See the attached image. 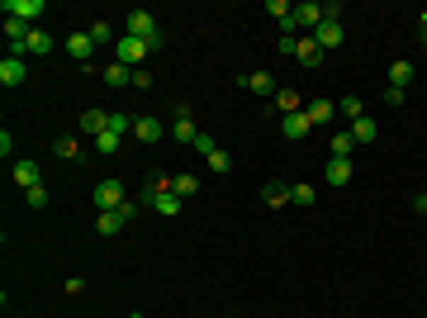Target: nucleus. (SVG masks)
Wrapping results in <instances>:
<instances>
[{"label":"nucleus","instance_id":"f257e3e1","mask_svg":"<svg viewBox=\"0 0 427 318\" xmlns=\"http://www.w3.org/2000/svg\"><path fill=\"white\" fill-rule=\"evenodd\" d=\"M142 205H147V209H157L161 219H176L186 200L176 195L171 176H161V171H147V181H142Z\"/></svg>","mask_w":427,"mask_h":318},{"label":"nucleus","instance_id":"f03ea898","mask_svg":"<svg viewBox=\"0 0 427 318\" xmlns=\"http://www.w3.org/2000/svg\"><path fill=\"white\" fill-rule=\"evenodd\" d=\"M124 33L147 38V43H152V52L161 48V24H157V15H147V10H128V15H124Z\"/></svg>","mask_w":427,"mask_h":318},{"label":"nucleus","instance_id":"7ed1b4c3","mask_svg":"<svg viewBox=\"0 0 427 318\" xmlns=\"http://www.w3.org/2000/svg\"><path fill=\"white\" fill-rule=\"evenodd\" d=\"M152 57V43L147 38H133V33H119V43H114V62H124V67H133L138 72L142 62Z\"/></svg>","mask_w":427,"mask_h":318},{"label":"nucleus","instance_id":"20e7f679","mask_svg":"<svg viewBox=\"0 0 427 318\" xmlns=\"http://www.w3.org/2000/svg\"><path fill=\"white\" fill-rule=\"evenodd\" d=\"M171 138L176 143H195V138H200V128H195V119H190V105L186 100H181V105H176V124H171Z\"/></svg>","mask_w":427,"mask_h":318},{"label":"nucleus","instance_id":"39448f33","mask_svg":"<svg viewBox=\"0 0 427 318\" xmlns=\"http://www.w3.org/2000/svg\"><path fill=\"white\" fill-rule=\"evenodd\" d=\"M43 10H47L43 0H5V19H24L29 29H33V19L43 15Z\"/></svg>","mask_w":427,"mask_h":318},{"label":"nucleus","instance_id":"423d86ee","mask_svg":"<svg viewBox=\"0 0 427 318\" xmlns=\"http://www.w3.org/2000/svg\"><path fill=\"white\" fill-rule=\"evenodd\" d=\"M95 205H100V209L128 205V200H124V181H100V186H95Z\"/></svg>","mask_w":427,"mask_h":318},{"label":"nucleus","instance_id":"0eeeda50","mask_svg":"<svg viewBox=\"0 0 427 318\" xmlns=\"http://www.w3.org/2000/svg\"><path fill=\"white\" fill-rule=\"evenodd\" d=\"M91 52H95V38L91 33H67V57H76L81 67H91Z\"/></svg>","mask_w":427,"mask_h":318},{"label":"nucleus","instance_id":"6e6552de","mask_svg":"<svg viewBox=\"0 0 427 318\" xmlns=\"http://www.w3.org/2000/svg\"><path fill=\"white\" fill-rule=\"evenodd\" d=\"M342 38H347V33H342V19H323V24L314 29V43H318L323 52H328V48H337Z\"/></svg>","mask_w":427,"mask_h":318},{"label":"nucleus","instance_id":"1a4fd4ad","mask_svg":"<svg viewBox=\"0 0 427 318\" xmlns=\"http://www.w3.org/2000/svg\"><path fill=\"white\" fill-rule=\"evenodd\" d=\"M133 138H138V143H161V119L138 114V119H133Z\"/></svg>","mask_w":427,"mask_h":318},{"label":"nucleus","instance_id":"9d476101","mask_svg":"<svg viewBox=\"0 0 427 318\" xmlns=\"http://www.w3.org/2000/svg\"><path fill=\"white\" fill-rule=\"evenodd\" d=\"M261 200H266L271 209H285L290 200H295V191H290L285 181H266V186H261Z\"/></svg>","mask_w":427,"mask_h":318},{"label":"nucleus","instance_id":"9b49d317","mask_svg":"<svg viewBox=\"0 0 427 318\" xmlns=\"http://www.w3.org/2000/svg\"><path fill=\"white\" fill-rule=\"evenodd\" d=\"M323 57H328V52L314 43V33H309V38H300V48H295V62H300V67H323Z\"/></svg>","mask_w":427,"mask_h":318},{"label":"nucleus","instance_id":"f8f14e48","mask_svg":"<svg viewBox=\"0 0 427 318\" xmlns=\"http://www.w3.org/2000/svg\"><path fill=\"white\" fill-rule=\"evenodd\" d=\"M309 128H314V124H309V114H304V110H300V114H285V119H280V133L290 138V143H300Z\"/></svg>","mask_w":427,"mask_h":318},{"label":"nucleus","instance_id":"ddd939ff","mask_svg":"<svg viewBox=\"0 0 427 318\" xmlns=\"http://www.w3.org/2000/svg\"><path fill=\"white\" fill-rule=\"evenodd\" d=\"M295 24H304V29L314 33L318 24H323V5H314V0H304V5H295Z\"/></svg>","mask_w":427,"mask_h":318},{"label":"nucleus","instance_id":"4468645a","mask_svg":"<svg viewBox=\"0 0 427 318\" xmlns=\"http://www.w3.org/2000/svg\"><path fill=\"white\" fill-rule=\"evenodd\" d=\"M24 76H29L24 57H5V62H0V81H5V86H24Z\"/></svg>","mask_w":427,"mask_h":318},{"label":"nucleus","instance_id":"2eb2a0df","mask_svg":"<svg viewBox=\"0 0 427 318\" xmlns=\"http://www.w3.org/2000/svg\"><path fill=\"white\" fill-rule=\"evenodd\" d=\"M100 76H105V86L124 91V86H133V67H124V62H110L105 72H100Z\"/></svg>","mask_w":427,"mask_h":318},{"label":"nucleus","instance_id":"dca6fc26","mask_svg":"<svg viewBox=\"0 0 427 318\" xmlns=\"http://www.w3.org/2000/svg\"><path fill=\"white\" fill-rule=\"evenodd\" d=\"M323 176H328V186H337V191H342V186L351 181V157H332Z\"/></svg>","mask_w":427,"mask_h":318},{"label":"nucleus","instance_id":"f3484780","mask_svg":"<svg viewBox=\"0 0 427 318\" xmlns=\"http://www.w3.org/2000/svg\"><path fill=\"white\" fill-rule=\"evenodd\" d=\"M389 86H394V91H409V86H413V62H409V57L389 62Z\"/></svg>","mask_w":427,"mask_h":318},{"label":"nucleus","instance_id":"a211bd4d","mask_svg":"<svg viewBox=\"0 0 427 318\" xmlns=\"http://www.w3.org/2000/svg\"><path fill=\"white\" fill-rule=\"evenodd\" d=\"M266 15H275V24H280L285 33L295 29V5H290V0H266Z\"/></svg>","mask_w":427,"mask_h":318},{"label":"nucleus","instance_id":"6ab92c4d","mask_svg":"<svg viewBox=\"0 0 427 318\" xmlns=\"http://www.w3.org/2000/svg\"><path fill=\"white\" fill-rule=\"evenodd\" d=\"M15 181L24 186V191L43 186V171H38V161H15Z\"/></svg>","mask_w":427,"mask_h":318},{"label":"nucleus","instance_id":"aec40b11","mask_svg":"<svg viewBox=\"0 0 427 318\" xmlns=\"http://www.w3.org/2000/svg\"><path fill=\"white\" fill-rule=\"evenodd\" d=\"M81 128H86L91 138H100V133L110 128V114H105V110H86V114H81Z\"/></svg>","mask_w":427,"mask_h":318},{"label":"nucleus","instance_id":"412c9836","mask_svg":"<svg viewBox=\"0 0 427 318\" xmlns=\"http://www.w3.org/2000/svg\"><path fill=\"white\" fill-rule=\"evenodd\" d=\"M95 228H100L105 238H114V233L124 228V214H119V209H100V219H95Z\"/></svg>","mask_w":427,"mask_h":318},{"label":"nucleus","instance_id":"4be33fe9","mask_svg":"<svg viewBox=\"0 0 427 318\" xmlns=\"http://www.w3.org/2000/svg\"><path fill=\"white\" fill-rule=\"evenodd\" d=\"M304 114H309V124H328L332 114H337V105L332 100H314V105H304Z\"/></svg>","mask_w":427,"mask_h":318},{"label":"nucleus","instance_id":"5701e85b","mask_svg":"<svg viewBox=\"0 0 427 318\" xmlns=\"http://www.w3.org/2000/svg\"><path fill=\"white\" fill-rule=\"evenodd\" d=\"M275 110H280V119H285V114H300L304 110L300 91H275Z\"/></svg>","mask_w":427,"mask_h":318},{"label":"nucleus","instance_id":"b1692460","mask_svg":"<svg viewBox=\"0 0 427 318\" xmlns=\"http://www.w3.org/2000/svg\"><path fill=\"white\" fill-rule=\"evenodd\" d=\"M351 138H356V143H375L380 124H375V119H356V124H351Z\"/></svg>","mask_w":427,"mask_h":318},{"label":"nucleus","instance_id":"393cba45","mask_svg":"<svg viewBox=\"0 0 427 318\" xmlns=\"http://www.w3.org/2000/svg\"><path fill=\"white\" fill-rule=\"evenodd\" d=\"M247 91H256V96H271V91H275V76H271V72H252V76H247Z\"/></svg>","mask_w":427,"mask_h":318},{"label":"nucleus","instance_id":"a878e982","mask_svg":"<svg viewBox=\"0 0 427 318\" xmlns=\"http://www.w3.org/2000/svg\"><path fill=\"white\" fill-rule=\"evenodd\" d=\"M52 152H57V157H62V161H72V157H76V152H81V143H76V138H72V133H62V138H52Z\"/></svg>","mask_w":427,"mask_h":318},{"label":"nucleus","instance_id":"bb28decb","mask_svg":"<svg viewBox=\"0 0 427 318\" xmlns=\"http://www.w3.org/2000/svg\"><path fill=\"white\" fill-rule=\"evenodd\" d=\"M337 110L347 114L351 124H356V119H365V105H361V96H342V100H337Z\"/></svg>","mask_w":427,"mask_h":318},{"label":"nucleus","instance_id":"cd10ccee","mask_svg":"<svg viewBox=\"0 0 427 318\" xmlns=\"http://www.w3.org/2000/svg\"><path fill=\"white\" fill-rule=\"evenodd\" d=\"M119 143H124V138H119V133H110V128H105V133H100V138H95V152H100V157H114V152H119Z\"/></svg>","mask_w":427,"mask_h":318},{"label":"nucleus","instance_id":"c85d7f7f","mask_svg":"<svg viewBox=\"0 0 427 318\" xmlns=\"http://www.w3.org/2000/svg\"><path fill=\"white\" fill-rule=\"evenodd\" d=\"M5 38L10 43H29V24L24 19H5Z\"/></svg>","mask_w":427,"mask_h":318},{"label":"nucleus","instance_id":"c756f323","mask_svg":"<svg viewBox=\"0 0 427 318\" xmlns=\"http://www.w3.org/2000/svg\"><path fill=\"white\" fill-rule=\"evenodd\" d=\"M351 128H342V133H332V157H351Z\"/></svg>","mask_w":427,"mask_h":318},{"label":"nucleus","instance_id":"7c9ffc66","mask_svg":"<svg viewBox=\"0 0 427 318\" xmlns=\"http://www.w3.org/2000/svg\"><path fill=\"white\" fill-rule=\"evenodd\" d=\"M29 52H52V33L29 29Z\"/></svg>","mask_w":427,"mask_h":318},{"label":"nucleus","instance_id":"2f4dec72","mask_svg":"<svg viewBox=\"0 0 427 318\" xmlns=\"http://www.w3.org/2000/svg\"><path fill=\"white\" fill-rule=\"evenodd\" d=\"M171 186H176V195H181V200H190V195L200 191V181H195V176H171Z\"/></svg>","mask_w":427,"mask_h":318},{"label":"nucleus","instance_id":"473e14b6","mask_svg":"<svg viewBox=\"0 0 427 318\" xmlns=\"http://www.w3.org/2000/svg\"><path fill=\"white\" fill-rule=\"evenodd\" d=\"M91 38H95V43H119V38H114V29L105 24V19H95V24H91Z\"/></svg>","mask_w":427,"mask_h":318},{"label":"nucleus","instance_id":"72a5a7b5","mask_svg":"<svg viewBox=\"0 0 427 318\" xmlns=\"http://www.w3.org/2000/svg\"><path fill=\"white\" fill-rule=\"evenodd\" d=\"M195 152H200V157H209V152H219V143H214V133H205V128H200V138H195Z\"/></svg>","mask_w":427,"mask_h":318},{"label":"nucleus","instance_id":"f704fd0d","mask_svg":"<svg viewBox=\"0 0 427 318\" xmlns=\"http://www.w3.org/2000/svg\"><path fill=\"white\" fill-rule=\"evenodd\" d=\"M205 161H209V171H219V176L228 171V166H233V157H228V152H223V147H219V152H209Z\"/></svg>","mask_w":427,"mask_h":318},{"label":"nucleus","instance_id":"c9c22d12","mask_svg":"<svg viewBox=\"0 0 427 318\" xmlns=\"http://www.w3.org/2000/svg\"><path fill=\"white\" fill-rule=\"evenodd\" d=\"M128 128H133V114H110V133H119V138H124Z\"/></svg>","mask_w":427,"mask_h":318},{"label":"nucleus","instance_id":"e433bc0d","mask_svg":"<svg viewBox=\"0 0 427 318\" xmlns=\"http://www.w3.org/2000/svg\"><path fill=\"white\" fill-rule=\"evenodd\" d=\"M24 200H29L33 209H43V205H47V186H33V191H24Z\"/></svg>","mask_w":427,"mask_h":318},{"label":"nucleus","instance_id":"4c0bfd02","mask_svg":"<svg viewBox=\"0 0 427 318\" xmlns=\"http://www.w3.org/2000/svg\"><path fill=\"white\" fill-rule=\"evenodd\" d=\"M290 191H295V205H314V191L309 186H290Z\"/></svg>","mask_w":427,"mask_h":318},{"label":"nucleus","instance_id":"58836bf2","mask_svg":"<svg viewBox=\"0 0 427 318\" xmlns=\"http://www.w3.org/2000/svg\"><path fill=\"white\" fill-rule=\"evenodd\" d=\"M133 86H138V91H147V86H152V72H147V67H138V72H133Z\"/></svg>","mask_w":427,"mask_h":318},{"label":"nucleus","instance_id":"ea45409f","mask_svg":"<svg viewBox=\"0 0 427 318\" xmlns=\"http://www.w3.org/2000/svg\"><path fill=\"white\" fill-rule=\"evenodd\" d=\"M62 290H67V295H81V290H86V280H81V276H72V280H62Z\"/></svg>","mask_w":427,"mask_h":318},{"label":"nucleus","instance_id":"a19ab883","mask_svg":"<svg viewBox=\"0 0 427 318\" xmlns=\"http://www.w3.org/2000/svg\"><path fill=\"white\" fill-rule=\"evenodd\" d=\"M413 209H418V214H427V195H418V200H413Z\"/></svg>","mask_w":427,"mask_h":318},{"label":"nucleus","instance_id":"79ce46f5","mask_svg":"<svg viewBox=\"0 0 427 318\" xmlns=\"http://www.w3.org/2000/svg\"><path fill=\"white\" fill-rule=\"evenodd\" d=\"M128 318H142V314H128Z\"/></svg>","mask_w":427,"mask_h":318}]
</instances>
